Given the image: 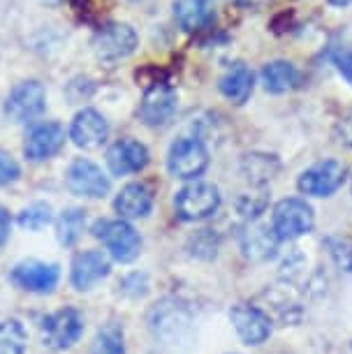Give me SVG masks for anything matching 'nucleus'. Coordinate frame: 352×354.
I'll return each mask as SVG.
<instances>
[{"label":"nucleus","instance_id":"f257e3e1","mask_svg":"<svg viewBox=\"0 0 352 354\" xmlns=\"http://www.w3.org/2000/svg\"><path fill=\"white\" fill-rule=\"evenodd\" d=\"M221 206V192L216 185L204 181H190L183 185L174 197L176 216L185 223H197V220H207L218 211Z\"/></svg>","mask_w":352,"mask_h":354},{"label":"nucleus","instance_id":"f03ea898","mask_svg":"<svg viewBox=\"0 0 352 354\" xmlns=\"http://www.w3.org/2000/svg\"><path fill=\"white\" fill-rule=\"evenodd\" d=\"M315 225L313 209L306 199L302 197H288L281 199L274 206V216H271V227H274L276 236L281 241H292L304 234H308Z\"/></svg>","mask_w":352,"mask_h":354},{"label":"nucleus","instance_id":"7ed1b4c3","mask_svg":"<svg viewBox=\"0 0 352 354\" xmlns=\"http://www.w3.org/2000/svg\"><path fill=\"white\" fill-rule=\"evenodd\" d=\"M93 234L104 243V248L109 250V255L116 262L128 264L137 259L139 250H142V236L125 220H100L93 227Z\"/></svg>","mask_w":352,"mask_h":354},{"label":"nucleus","instance_id":"20e7f679","mask_svg":"<svg viewBox=\"0 0 352 354\" xmlns=\"http://www.w3.org/2000/svg\"><path fill=\"white\" fill-rule=\"evenodd\" d=\"M209 167V151L197 137H181L172 144L167 156V169L174 178L195 181Z\"/></svg>","mask_w":352,"mask_h":354},{"label":"nucleus","instance_id":"39448f33","mask_svg":"<svg viewBox=\"0 0 352 354\" xmlns=\"http://www.w3.org/2000/svg\"><path fill=\"white\" fill-rule=\"evenodd\" d=\"M46 109V91L44 86L30 79V82L17 84L5 100V116L10 123L24 125L37 121Z\"/></svg>","mask_w":352,"mask_h":354},{"label":"nucleus","instance_id":"423d86ee","mask_svg":"<svg viewBox=\"0 0 352 354\" xmlns=\"http://www.w3.org/2000/svg\"><path fill=\"white\" fill-rule=\"evenodd\" d=\"M137 44H139L137 32L128 24H107L93 37V51H95L100 61H107V63H116L128 58L130 53H135Z\"/></svg>","mask_w":352,"mask_h":354},{"label":"nucleus","instance_id":"0eeeda50","mask_svg":"<svg viewBox=\"0 0 352 354\" xmlns=\"http://www.w3.org/2000/svg\"><path fill=\"white\" fill-rule=\"evenodd\" d=\"M345 174H348V169H345L343 162H338V160H322V162L308 167V169L299 176L297 185L304 195L331 197L343 185Z\"/></svg>","mask_w":352,"mask_h":354},{"label":"nucleus","instance_id":"6e6552de","mask_svg":"<svg viewBox=\"0 0 352 354\" xmlns=\"http://www.w3.org/2000/svg\"><path fill=\"white\" fill-rule=\"evenodd\" d=\"M65 183H68V190L77 197H89V199H100L109 192V178L95 162L86 158L75 160L68 167V174H65Z\"/></svg>","mask_w":352,"mask_h":354},{"label":"nucleus","instance_id":"1a4fd4ad","mask_svg":"<svg viewBox=\"0 0 352 354\" xmlns=\"http://www.w3.org/2000/svg\"><path fill=\"white\" fill-rule=\"evenodd\" d=\"M84 317L77 308H63L42 322V338L54 350H68L82 338Z\"/></svg>","mask_w":352,"mask_h":354},{"label":"nucleus","instance_id":"9d476101","mask_svg":"<svg viewBox=\"0 0 352 354\" xmlns=\"http://www.w3.org/2000/svg\"><path fill=\"white\" fill-rule=\"evenodd\" d=\"M176 91L169 84H154L146 88L142 102H139V118L149 128H163L176 113Z\"/></svg>","mask_w":352,"mask_h":354},{"label":"nucleus","instance_id":"9b49d317","mask_svg":"<svg viewBox=\"0 0 352 354\" xmlns=\"http://www.w3.org/2000/svg\"><path fill=\"white\" fill-rule=\"evenodd\" d=\"M65 139H68V135H65V128L61 123H56V121L39 123L28 132V137H26L24 153L33 162H42V160H49V158H54L56 153H61V149L65 146Z\"/></svg>","mask_w":352,"mask_h":354},{"label":"nucleus","instance_id":"f8f14e48","mask_svg":"<svg viewBox=\"0 0 352 354\" xmlns=\"http://www.w3.org/2000/svg\"><path fill=\"white\" fill-rule=\"evenodd\" d=\"M230 319L246 345H262L271 336V319L257 306L237 304L230 310Z\"/></svg>","mask_w":352,"mask_h":354},{"label":"nucleus","instance_id":"ddd939ff","mask_svg":"<svg viewBox=\"0 0 352 354\" xmlns=\"http://www.w3.org/2000/svg\"><path fill=\"white\" fill-rule=\"evenodd\" d=\"M109 137V123L95 109H82L70 123V139L84 151L100 149Z\"/></svg>","mask_w":352,"mask_h":354},{"label":"nucleus","instance_id":"4468645a","mask_svg":"<svg viewBox=\"0 0 352 354\" xmlns=\"http://www.w3.org/2000/svg\"><path fill=\"white\" fill-rule=\"evenodd\" d=\"M12 283L17 287H21L26 292H35V294H46L51 292L58 285V278H61V271H58L56 264H46V262H37V259H28V262H21L12 269Z\"/></svg>","mask_w":352,"mask_h":354},{"label":"nucleus","instance_id":"2eb2a0df","mask_svg":"<svg viewBox=\"0 0 352 354\" xmlns=\"http://www.w3.org/2000/svg\"><path fill=\"white\" fill-rule=\"evenodd\" d=\"M149 165V149L137 139H118L107 151V167L114 176H130Z\"/></svg>","mask_w":352,"mask_h":354},{"label":"nucleus","instance_id":"dca6fc26","mask_svg":"<svg viewBox=\"0 0 352 354\" xmlns=\"http://www.w3.org/2000/svg\"><path fill=\"white\" fill-rule=\"evenodd\" d=\"M111 264L109 259L102 255L100 250H84L72 259V285L79 292H86L91 287H95L100 280H104L109 276Z\"/></svg>","mask_w":352,"mask_h":354},{"label":"nucleus","instance_id":"f3484780","mask_svg":"<svg viewBox=\"0 0 352 354\" xmlns=\"http://www.w3.org/2000/svg\"><path fill=\"white\" fill-rule=\"evenodd\" d=\"M278 241H281V239L276 236L274 227L260 225V223L248 225L241 232V236H239L243 257L250 259V262H267V259L276 257Z\"/></svg>","mask_w":352,"mask_h":354},{"label":"nucleus","instance_id":"a211bd4d","mask_svg":"<svg viewBox=\"0 0 352 354\" xmlns=\"http://www.w3.org/2000/svg\"><path fill=\"white\" fill-rule=\"evenodd\" d=\"M114 209L121 218H146L154 209V192L144 183H128L114 199Z\"/></svg>","mask_w":352,"mask_h":354},{"label":"nucleus","instance_id":"6ab92c4d","mask_svg":"<svg viewBox=\"0 0 352 354\" xmlns=\"http://www.w3.org/2000/svg\"><path fill=\"white\" fill-rule=\"evenodd\" d=\"M218 88H221V93L232 104L248 102V97L253 95V88H255L253 70H250L246 63H232L230 68L225 70V75L221 77Z\"/></svg>","mask_w":352,"mask_h":354},{"label":"nucleus","instance_id":"aec40b11","mask_svg":"<svg viewBox=\"0 0 352 354\" xmlns=\"http://www.w3.org/2000/svg\"><path fill=\"white\" fill-rule=\"evenodd\" d=\"M174 19L185 32H197L214 21L211 0H174Z\"/></svg>","mask_w":352,"mask_h":354},{"label":"nucleus","instance_id":"412c9836","mask_svg":"<svg viewBox=\"0 0 352 354\" xmlns=\"http://www.w3.org/2000/svg\"><path fill=\"white\" fill-rule=\"evenodd\" d=\"M262 88L274 95H283L290 93L299 84V72L290 61H271L260 72Z\"/></svg>","mask_w":352,"mask_h":354},{"label":"nucleus","instance_id":"4be33fe9","mask_svg":"<svg viewBox=\"0 0 352 354\" xmlns=\"http://www.w3.org/2000/svg\"><path fill=\"white\" fill-rule=\"evenodd\" d=\"M278 171V160L274 156H264V153H248L241 162V174L246 181L255 188H264Z\"/></svg>","mask_w":352,"mask_h":354},{"label":"nucleus","instance_id":"5701e85b","mask_svg":"<svg viewBox=\"0 0 352 354\" xmlns=\"http://www.w3.org/2000/svg\"><path fill=\"white\" fill-rule=\"evenodd\" d=\"M86 230V213L82 209H68L56 223V236L63 245H75Z\"/></svg>","mask_w":352,"mask_h":354},{"label":"nucleus","instance_id":"b1692460","mask_svg":"<svg viewBox=\"0 0 352 354\" xmlns=\"http://www.w3.org/2000/svg\"><path fill=\"white\" fill-rule=\"evenodd\" d=\"M26 352V331L17 319L0 322V354H24Z\"/></svg>","mask_w":352,"mask_h":354},{"label":"nucleus","instance_id":"393cba45","mask_svg":"<svg viewBox=\"0 0 352 354\" xmlns=\"http://www.w3.org/2000/svg\"><path fill=\"white\" fill-rule=\"evenodd\" d=\"M91 354H125L121 329L114 324L100 329L95 340H93V345H91Z\"/></svg>","mask_w":352,"mask_h":354},{"label":"nucleus","instance_id":"a878e982","mask_svg":"<svg viewBox=\"0 0 352 354\" xmlns=\"http://www.w3.org/2000/svg\"><path fill=\"white\" fill-rule=\"evenodd\" d=\"M324 248L329 250V257L334 264L345 273H352V241L345 236H327L324 239Z\"/></svg>","mask_w":352,"mask_h":354},{"label":"nucleus","instance_id":"bb28decb","mask_svg":"<svg viewBox=\"0 0 352 354\" xmlns=\"http://www.w3.org/2000/svg\"><path fill=\"white\" fill-rule=\"evenodd\" d=\"M51 223V206L49 204H33L28 206V209L21 211V216H19V225L24 227V230L28 232H37L42 230V227H46Z\"/></svg>","mask_w":352,"mask_h":354},{"label":"nucleus","instance_id":"cd10ccee","mask_svg":"<svg viewBox=\"0 0 352 354\" xmlns=\"http://www.w3.org/2000/svg\"><path fill=\"white\" fill-rule=\"evenodd\" d=\"M237 209L243 218H257L264 209H267V192H264V188L257 192V195L243 192V195L237 199Z\"/></svg>","mask_w":352,"mask_h":354},{"label":"nucleus","instance_id":"c85d7f7f","mask_svg":"<svg viewBox=\"0 0 352 354\" xmlns=\"http://www.w3.org/2000/svg\"><path fill=\"white\" fill-rule=\"evenodd\" d=\"M19 176H21V167H19V162L12 158V153L0 149V185L15 183Z\"/></svg>","mask_w":352,"mask_h":354},{"label":"nucleus","instance_id":"c756f323","mask_svg":"<svg viewBox=\"0 0 352 354\" xmlns=\"http://www.w3.org/2000/svg\"><path fill=\"white\" fill-rule=\"evenodd\" d=\"M331 61H334L336 70L341 72L345 82L352 86V44L334 49V53H331Z\"/></svg>","mask_w":352,"mask_h":354},{"label":"nucleus","instance_id":"7c9ffc66","mask_svg":"<svg viewBox=\"0 0 352 354\" xmlns=\"http://www.w3.org/2000/svg\"><path fill=\"white\" fill-rule=\"evenodd\" d=\"M336 135L341 144L352 146V109L341 118V123H338V128H336Z\"/></svg>","mask_w":352,"mask_h":354},{"label":"nucleus","instance_id":"2f4dec72","mask_svg":"<svg viewBox=\"0 0 352 354\" xmlns=\"http://www.w3.org/2000/svg\"><path fill=\"white\" fill-rule=\"evenodd\" d=\"M8 236H10V213L0 206V245L8 241Z\"/></svg>","mask_w":352,"mask_h":354},{"label":"nucleus","instance_id":"473e14b6","mask_svg":"<svg viewBox=\"0 0 352 354\" xmlns=\"http://www.w3.org/2000/svg\"><path fill=\"white\" fill-rule=\"evenodd\" d=\"M239 5H246V8H260V5H264L267 0H237Z\"/></svg>","mask_w":352,"mask_h":354},{"label":"nucleus","instance_id":"72a5a7b5","mask_svg":"<svg viewBox=\"0 0 352 354\" xmlns=\"http://www.w3.org/2000/svg\"><path fill=\"white\" fill-rule=\"evenodd\" d=\"M334 8H348V5H352V0H329Z\"/></svg>","mask_w":352,"mask_h":354}]
</instances>
